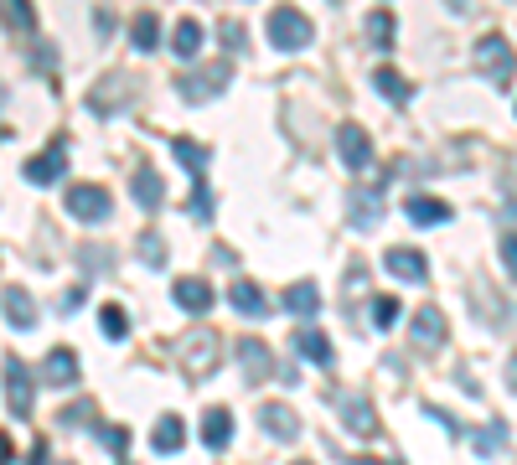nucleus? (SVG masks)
I'll list each match as a JSON object with an SVG mask.
<instances>
[{
	"label": "nucleus",
	"mask_w": 517,
	"mask_h": 465,
	"mask_svg": "<svg viewBox=\"0 0 517 465\" xmlns=\"http://www.w3.org/2000/svg\"><path fill=\"white\" fill-rule=\"evenodd\" d=\"M228 83H233V68H228V62H197V68L181 73L176 93H181L187 104H207V99H218Z\"/></svg>",
	"instance_id": "f257e3e1"
},
{
	"label": "nucleus",
	"mask_w": 517,
	"mask_h": 465,
	"mask_svg": "<svg viewBox=\"0 0 517 465\" xmlns=\"http://www.w3.org/2000/svg\"><path fill=\"white\" fill-rule=\"evenodd\" d=\"M476 68L492 78L497 88L512 83V73H517V52H512V42L502 37V31H486V37L476 42Z\"/></svg>",
	"instance_id": "f03ea898"
},
{
	"label": "nucleus",
	"mask_w": 517,
	"mask_h": 465,
	"mask_svg": "<svg viewBox=\"0 0 517 465\" xmlns=\"http://www.w3.org/2000/svg\"><path fill=\"white\" fill-rule=\"evenodd\" d=\"M269 47H280V52H300V47H311V21L300 16L295 6H280V11H269Z\"/></svg>",
	"instance_id": "7ed1b4c3"
},
{
	"label": "nucleus",
	"mask_w": 517,
	"mask_h": 465,
	"mask_svg": "<svg viewBox=\"0 0 517 465\" xmlns=\"http://www.w3.org/2000/svg\"><path fill=\"white\" fill-rule=\"evenodd\" d=\"M218 352H223V341L218 331H192L187 341H181V367H187V378H212V367H218Z\"/></svg>",
	"instance_id": "20e7f679"
},
{
	"label": "nucleus",
	"mask_w": 517,
	"mask_h": 465,
	"mask_svg": "<svg viewBox=\"0 0 517 465\" xmlns=\"http://www.w3.org/2000/svg\"><path fill=\"white\" fill-rule=\"evenodd\" d=\"M63 207L78 217V223H104V217H109V192H104V186H94V181H78V186H68V192H63Z\"/></svg>",
	"instance_id": "39448f33"
},
{
	"label": "nucleus",
	"mask_w": 517,
	"mask_h": 465,
	"mask_svg": "<svg viewBox=\"0 0 517 465\" xmlns=\"http://www.w3.org/2000/svg\"><path fill=\"white\" fill-rule=\"evenodd\" d=\"M0 378H6V409H11L16 419H26V414H32V372L21 367V357H6Z\"/></svg>",
	"instance_id": "423d86ee"
},
{
	"label": "nucleus",
	"mask_w": 517,
	"mask_h": 465,
	"mask_svg": "<svg viewBox=\"0 0 517 465\" xmlns=\"http://www.w3.org/2000/svg\"><path fill=\"white\" fill-rule=\"evenodd\" d=\"M63 176H68V145L63 140H52L42 155L26 161V181H32V186H52V181H63Z\"/></svg>",
	"instance_id": "0eeeda50"
},
{
	"label": "nucleus",
	"mask_w": 517,
	"mask_h": 465,
	"mask_svg": "<svg viewBox=\"0 0 517 465\" xmlns=\"http://www.w3.org/2000/svg\"><path fill=\"white\" fill-rule=\"evenodd\" d=\"M259 429L269 434V440L290 445V440H300V414L290 409V403H264V409H259Z\"/></svg>",
	"instance_id": "6e6552de"
},
{
	"label": "nucleus",
	"mask_w": 517,
	"mask_h": 465,
	"mask_svg": "<svg viewBox=\"0 0 517 465\" xmlns=\"http://www.w3.org/2000/svg\"><path fill=\"white\" fill-rule=\"evenodd\" d=\"M337 150H342V166H352V171H368L373 166V140H368L362 124H342V130H337Z\"/></svg>",
	"instance_id": "1a4fd4ad"
},
{
	"label": "nucleus",
	"mask_w": 517,
	"mask_h": 465,
	"mask_svg": "<svg viewBox=\"0 0 517 465\" xmlns=\"http://www.w3.org/2000/svg\"><path fill=\"white\" fill-rule=\"evenodd\" d=\"M383 269L399 274V279H409V285H424V279H430V259H424L419 248H388Z\"/></svg>",
	"instance_id": "9d476101"
},
{
	"label": "nucleus",
	"mask_w": 517,
	"mask_h": 465,
	"mask_svg": "<svg viewBox=\"0 0 517 465\" xmlns=\"http://www.w3.org/2000/svg\"><path fill=\"white\" fill-rule=\"evenodd\" d=\"M228 305L238 310V316H249V321L269 316V295L254 285V279H233V285H228Z\"/></svg>",
	"instance_id": "9b49d317"
},
{
	"label": "nucleus",
	"mask_w": 517,
	"mask_h": 465,
	"mask_svg": "<svg viewBox=\"0 0 517 465\" xmlns=\"http://www.w3.org/2000/svg\"><path fill=\"white\" fill-rule=\"evenodd\" d=\"M445 310L440 305H424V310H414V321H409V336H414V347H440L445 341Z\"/></svg>",
	"instance_id": "f8f14e48"
},
{
	"label": "nucleus",
	"mask_w": 517,
	"mask_h": 465,
	"mask_svg": "<svg viewBox=\"0 0 517 465\" xmlns=\"http://www.w3.org/2000/svg\"><path fill=\"white\" fill-rule=\"evenodd\" d=\"M337 409H342V424H347L352 434H362V440H373V434H378V414H373V403L362 398V393H347Z\"/></svg>",
	"instance_id": "ddd939ff"
},
{
	"label": "nucleus",
	"mask_w": 517,
	"mask_h": 465,
	"mask_svg": "<svg viewBox=\"0 0 517 465\" xmlns=\"http://www.w3.org/2000/svg\"><path fill=\"white\" fill-rule=\"evenodd\" d=\"M171 300L181 305V310H192V316H207V310H212V285H207V279H176V285H171Z\"/></svg>",
	"instance_id": "4468645a"
},
{
	"label": "nucleus",
	"mask_w": 517,
	"mask_h": 465,
	"mask_svg": "<svg viewBox=\"0 0 517 465\" xmlns=\"http://www.w3.org/2000/svg\"><path fill=\"white\" fill-rule=\"evenodd\" d=\"M295 352L306 357L311 367H331V362H337V352H331L326 331H316V326H300V331H295Z\"/></svg>",
	"instance_id": "2eb2a0df"
},
{
	"label": "nucleus",
	"mask_w": 517,
	"mask_h": 465,
	"mask_svg": "<svg viewBox=\"0 0 517 465\" xmlns=\"http://www.w3.org/2000/svg\"><path fill=\"white\" fill-rule=\"evenodd\" d=\"M238 367H243V378H249V383H264L275 362H269V347H264V341L243 336V341H238Z\"/></svg>",
	"instance_id": "dca6fc26"
},
{
	"label": "nucleus",
	"mask_w": 517,
	"mask_h": 465,
	"mask_svg": "<svg viewBox=\"0 0 517 465\" xmlns=\"http://www.w3.org/2000/svg\"><path fill=\"white\" fill-rule=\"evenodd\" d=\"M378 217H383V192L378 186H357L352 192V228H378Z\"/></svg>",
	"instance_id": "f3484780"
},
{
	"label": "nucleus",
	"mask_w": 517,
	"mask_h": 465,
	"mask_svg": "<svg viewBox=\"0 0 517 465\" xmlns=\"http://www.w3.org/2000/svg\"><path fill=\"white\" fill-rule=\"evenodd\" d=\"M42 378H47V383H57V388L78 383V352H73V347H52V352H47V362H42Z\"/></svg>",
	"instance_id": "a211bd4d"
},
{
	"label": "nucleus",
	"mask_w": 517,
	"mask_h": 465,
	"mask_svg": "<svg viewBox=\"0 0 517 465\" xmlns=\"http://www.w3.org/2000/svg\"><path fill=\"white\" fill-rule=\"evenodd\" d=\"M0 305H6V321L16 326V331H32L37 326V300L32 295H26V290H6V295H0Z\"/></svg>",
	"instance_id": "6ab92c4d"
},
{
	"label": "nucleus",
	"mask_w": 517,
	"mask_h": 465,
	"mask_svg": "<svg viewBox=\"0 0 517 465\" xmlns=\"http://www.w3.org/2000/svg\"><path fill=\"white\" fill-rule=\"evenodd\" d=\"M228 440H233V414L228 409H207L202 414V445L207 450H228Z\"/></svg>",
	"instance_id": "aec40b11"
},
{
	"label": "nucleus",
	"mask_w": 517,
	"mask_h": 465,
	"mask_svg": "<svg viewBox=\"0 0 517 465\" xmlns=\"http://www.w3.org/2000/svg\"><path fill=\"white\" fill-rule=\"evenodd\" d=\"M135 202H140L145 212H161V207H166V186H161V176L150 171V166L135 171Z\"/></svg>",
	"instance_id": "412c9836"
},
{
	"label": "nucleus",
	"mask_w": 517,
	"mask_h": 465,
	"mask_svg": "<svg viewBox=\"0 0 517 465\" xmlns=\"http://www.w3.org/2000/svg\"><path fill=\"white\" fill-rule=\"evenodd\" d=\"M404 212H409V223H419V228L450 223V207H445L440 197H409V202H404Z\"/></svg>",
	"instance_id": "4be33fe9"
},
{
	"label": "nucleus",
	"mask_w": 517,
	"mask_h": 465,
	"mask_svg": "<svg viewBox=\"0 0 517 465\" xmlns=\"http://www.w3.org/2000/svg\"><path fill=\"white\" fill-rule=\"evenodd\" d=\"M202 42H207V37H202V26H197L192 16H181V21H176V31H171V47H176V57H181V62H187V57H197V52H202Z\"/></svg>",
	"instance_id": "5701e85b"
},
{
	"label": "nucleus",
	"mask_w": 517,
	"mask_h": 465,
	"mask_svg": "<svg viewBox=\"0 0 517 465\" xmlns=\"http://www.w3.org/2000/svg\"><path fill=\"white\" fill-rule=\"evenodd\" d=\"M285 310H290V316H316V310H321V290L311 285V279H300V285L285 290Z\"/></svg>",
	"instance_id": "b1692460"
},
{
	"label": "nucleus",
	"mask_w": 517,
	"mask_h": 465,
	"mask_svg": "<svg viewBox=\"0 0 517 465\" xmlns=\"http://www.w3.org/2000/svg\"><path fill=\"white\" fill-rule=\"evenodd\" d=\"M0 16H6V26L21 31V37H32V31H37V6H32V0H0Z\"/></svg>",
	"instance_id": "393cba45"
},
{
	"label": "nucleus",
	"mask_w": 517,
	"mask_h": 465,
	"mask_svg": "<svg viewBox=\"0 0 517 465\" xmlns=\"http://www.w3.org/2000/svg\"><path fill=\"white\" fill-rule=\"evenodd\" d=\"M150 445H156L161 455H176L181 445H187V424H181L176 414H166V419L156 424V434H150Z\"/></svg>",
	"instance_id": "a878e982"
},
{
	"label": "nucleus",
	"mask_w": 517,
	"mask_h": 465,
	"mask_svg": "<svg viewBox=\"0 0 517 465\" xmlns=\"http://www.w3.org/2000/svg\"><path fill=\"white\" fill-rule=\"evenodd\" d=\"M130 42H135V52H156V47H161V21L150 16V11H140V16L130 21Z\"/></svg>",
	"instance_id": "bb28decb"
},
{
	"label": "nucleus",
	"mask_w": 517,
	"mask_h": 465,
	"mask_svg": "<svg viewBox=\"0 0 517 465\" xmlns=\"http://www.w3.org/2000/svg\"><path fill=\"white\" fill-rule=\"evenodd\" d=\"M373 83H378V93H383L388 104H409V99H414V83H409V78H399L393 68H378V73H373Z\"/></svg>",
	"instance_id": "cd10ccee"
},
{
	"label": "nucleus",
	"mask_w": 517,
	"mask_h": 465,
	"mask_svg": "<svg viewBox=\"0 0 517 465\" xmlns=\"http://www.w3.org/2000/svg\"><path fill=\"white\" fill-rule=\"evenodd\" d=\"M368 316H373V326H378V331H393V326L404 321V305L393 300V295H373V305H368Z\"/></svg>",
	"instance_id": "c85d7f7f"
},
{
	"label": "nucleus",
	"mask_w": 517,
	"mask_h": 465,
	"mask_svg": "<svg viewBox=\"0 0 517 465\" xmlns=\"http://www.w3.org/2000/svg\"><path fill=\"white\" fill-rule=\"evenodd\" d=\"M99 331H104V341H125V336H130L125 305H104V310H99Z\"/></svg>",
	"instance_id": "c756f323"
},
{
	"label": "nucleus",
	"mask_w": 517,
	"mask_h": 465,
	"mask_svg": "<svg viewBox=\"0 0 517 465\" xmlns=\"http://www.w3.org/2000/svg\"><path fill=\"white\" fill-rule=\"evenodd\" d=\"M502 440H507V424H502V419H492V424H486V429L476 434V455H486V460L502 455Z\"/></svg>",
	"instance_id": "7c9ffc66"
},
{
	"label": "nucleus",
	"mask_w": 517,
	"mask_h": 465,
	"mask_svg": "<svg viewBox=\"0 0 517 465\" xmlns=\"http://www.w3.org/2000/svg\"><path fill=\"white\" fill-rule=\"evenodd\" d=\"M176 161L187 166L192 176H202V166H207V150H202L197 140H187V135H181V140H176Z\"/></svg>",
	"instance_id": "2f4dec72"
},
{
	"label": "nucleus",
	"mask_w": 517,
	"mask_h": 465,
	"mask_svg": "<svg viewBox=\"0 0 517 465\" xmlns=\"http://www.w3.org/2000/svg\"><path fill=\"white\" fill-rule=\"evenodd\" d=\"M368 42H373V47H388V42H393V16H388V11H373V16H368Z\"/></svg>",
	"instance_id": "473e14b6"
},
{
	"label": "nucleus",
	"mask_w": 517,
	"mask_h": 465,
	"mask_svg": "<svg viewBox=\"0 0 517 465\" xmlns=\"http://www.w3.org/2000/svg\"><path fill=\"white\" fill-rule=\"evenodd\" d=\"M192 217H197V223H207V217H212V186L202 176L192 181Z\"/></svg>",
	"instance_id": "72a5a7b5"
},
{
	"label": "nucleus",
	"mask_w": 517,
	"mask_h": 465,
	"mask_svg": "<svg viewBox=\"0 0 517 465\" xmlns=\"http://www.w3.org/2000/svg\"><path fill=\"white\" fill-rule=\"evenodd\" d=\"M99 445H109V455H125V450H130V429H125V424L99 429Z\"/></svg>",
	"instance_id": "f704fd0d"
},
{
	"label": "nucleus",
	"mask_w": 517,
	"mask_h": 465,
	"mask_svg": "<svg viewBox=\"0 0 517 465\" xmlns=\"http://www.w3.org/2000/svg\"><path fill=\"white\" fill-rule=\"evenodd\" d=\"M218 42H223L228 52H243V47H249V37H243L238 21H223V26H218Z\"/></svg>",
	"instance_id": "c9c22d12"
},
{
	"label": "nucleus",
	"mask_w": 517,
	"mask_h": 465,
	"mask_svg": "<svg viewBox=\"0 0 517 465\" xmlns=\"http://www.w3.org/2000/svg\"><path fill=\"white\" fill-rule=\"evenodd\" d=\"M140 259L161 269V264H166V243H161L156 233H145V238H140Z\"/></svg>",
	"instance_id": "e433bc0d"
},
{
	"label": "nucleus",
	"mask_w": 517,
	"mask_h": 465,
	"mask_svg": "<svg viewBox=\"0 0 517 465\" xmlns=\"http://www.w3.org/2000/svg\"><path fill=\"white\" fill-rule=\"evenodd\" d=\"M502 264H507V274L517 279V233H502Z\"/></svg>",
	"instance_id": "4c0bfd02"
},
{
	"label": "nucleus",
	"mask_w": 517,
	"mask_h": 465,
	"mask_svg": "<svg viewBox=\"0 0 517 465\" xmlns=\"http://www.w3.org/2000/svg\"><path fill=\"white\" fill-rule=\"evenodd\" d=\"M88 419H94V403H88V398H83V403H73V409L63 414V424H88Z\"/></svg>",
	"instance_id": "58836bf2"
},
{
	"label": "nucleus",
	"mask_w": 517,
	"mask_h": 465,
	"mask_svg": "<svg viewBox=\"0 0 517 465\" xmlns=\"http://www.w3.org/2000/svg\"><path fill=\"white\" fill-rule=\"evenodd\" d=\"M94 21H99V37H109V31H114V11H109V6H104Z\"/></svg>",
	"instance_id": "ea45409f"
},
{
	"label": "nucleus",
	"mask_w": 517,
	"mask_h": 465,
	"mask_svg": "<svg viewBox=\"0 0 517 465\" xmlns=\"http://www.w3.org/2000/svg\"><path fill=\"white\" fill-rule=\"evenodd\" d=\"M0 465H11V440L0 434Z\"/></svg>",
	"instance_id": "a19ab883"
},
{
	"label": "nucleus",
	"mask_w": 517,
	"mask_h": 465,
	"mask_svg": "<svg viewBox=\"0 0 517 465\" xmlns=\"http://www.w3.org/2000/svg\"><path fill=\"white\" fill-rule=\"evenodd\" d=\"M347 465H393V460H368V455H352Z\"/></svg>",
	"instance_id": "79ce46f5"
},
{
	"label": "nucleus",
	"mask_w": 517,
	"mask_h": 465,
	"mask_svg": "<svg viewBox=\"0 0 517 465\" xmlns=\"http://www.w3.org/2000/svg\"><path fill=\"white\" fill-rule=\"evenodd\" d=\"M507 378H512V388H517V362H512V367H507Z\"/></svg>",
	"instance_id": "37998d69"
},
{
	"label": "nucleus",
	"mask_w": 517,
	"mask_h": 465,
	"mask_svg": "<svg viewBox=\"0 0 517 465\" xmlns=\"http://www.w3.org/2000/svg\"><path fill=\"white\" fill-rule=\"evenodd\" d=\"M295 465H311V460H295Z\"/></svg>",
	"instance_id": "c03bdc74"
}]
</instances>
